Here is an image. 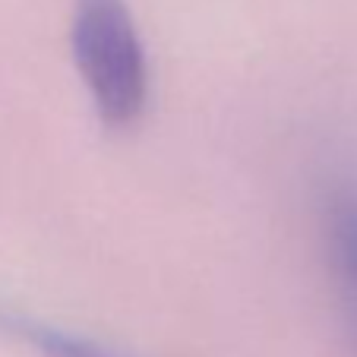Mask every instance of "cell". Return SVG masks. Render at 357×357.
<instances>
[{"label":"cell","instance_id":"1","mask_svg":"<svg viewBox=\"0 0 357 357\" xmlns=\"http://www.w3.org/2000/svg\"><path fill=\"white\" fill-rule=\"evenodd\" d=\"M70 45L98 121L133 127L149 105V63L127 0H76Z\"/></svg>","mask_w":357,"mask_h":357},{"label":"cell","instance_id":"2","mask_svg":"<svg viewBox=\"0 0 357 357\" xmlns=\"http://www.w3.org/2000/svg\"><path fill=\"white\" fill-rule=\"evenodd\" d=\"M0 332H7L10 338L22 342L26 348H35L45 357H127L108 344H98L86 335H73L67 329H57L51 323L13 310H0Z\"/></svg>","mask_w":357,"mask_h":357},{"label":"cell","instance_id":"3","mask_svg":"<svg viewBox=\"0 0 357 357\" xmlns=\"http://www.w3.org/2000/svg\"><path fill=\"white\" fill-rule=\"evenodd\" d=\"M326 237H329V257L335 266L338 284L344 291L348 310L357 323V196L338 193L326 212Z\"/></svg>","mask_w":357,"mask_h":357}]
</instances>
